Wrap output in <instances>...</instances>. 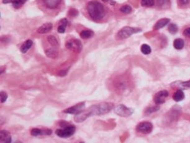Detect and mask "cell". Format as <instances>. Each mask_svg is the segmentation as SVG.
<instances>
[{"mask_svg": "<svg viewBox=\"0 0 190 143\" xmlns=\"http://www.w3.org/2000/svg\"><path fill=\"white\" fill-rule=\"evenodd\" d=\"M93 36V32L91 30H84L80 33V37L82 39H89Z\"/></svg>", "mask_w": 190, "mask_h": 143, "instance_id": "cell-22", "label": "cell"}, {"mask_svg": "<svg viewBox=\"0 0 190 143\" xmlns=\"http://www.w3.org/2000/svg\"><path fill=\"white\" fill-rule=\"evenodd\" d=\"M44 4L49 9H56L61 5V0H43Z\"/></svg>", "mask_w": 190, "mask_h": 143, "instance_id": "cell-10", "label": "cell"}, {"mask_svg": "<svg viewBox=\"0 0 190 143\" xmlns=\"http://www.w3.org/2000/svg\"><path fill=\"white\" fill-rule=\"evenodd\" d=\"M115 113L117 114L120 116H123V117H128L130 116L133 115L134 113V110L131 109V108H127L126 106L124 105H118L117 107L115 108Z\"/></svg>", "mask_w": 190, "mask_h": 143, "instance_id": "cell-5", "label": "cell"}, {"mask_svg": "<svg viewBox=\"0 0 190 143\" xmlns=\"http://www.w3.org/2000/svg\"><path fill=\"white\" fill-rule=\"evenodd\" d=\"M161 107L160 106H156V107H149V108H147L146 111H145V114L146 115H151V114H154L156 111H160Z\"/></svg>", "mask_w": 190, "mask_h": 143, "instance_id": "cell-21", "label": "cell"}, {"mask_svg": "<svg viewBox=\"0 0 190 143\" xmlns=\"http://www.w3.org/2000/svg\"><path fill=\"white\" fill-rule=\"evenodd\" d=\"M67 24H68V21L67 19H61L60 21V25H59V28H57V32L61 33V34H63L66 32V29L67 27Z\"/></svg>", "mask_w": 190, "mask_h": 143, "instance_id": "cell-15", "label": "cell"}, {"mask_svg": "<svg viewBox=\"0 0 190 143\" xmlns=\"http://www.w3.org/2000/svg\"><path fill=\"white\" fill-rule=\"evenodd\" d=\"M18 0H3L2 1V3L3 4H7V3H12V4H14L15 2H17Z\"/></svg>", "mask_w": 190, "mask_h": 143, "instance_id": "cell-33", "label": "cell"}, {"mask_svg": "<svg viewBox=\"0 0 190 143\" xmlns=\"http://www.w3.org/2000/svg\"><path fill=\"white\" fill-rule=\"evenodd\" d=\"M167 97H168V92L166 90L160 91L158 93L156 94L155 98H154V102L156 105H161L165 102Z\"/></svg>", "mask_w": 190, "mask_h": 143, "instance_id": "cell-9", "label": "cell"}, {"mask_svg": "<svg viewBox=\"0 0 190 143\" xmlns=\"http://www.w3.org/2000/svg\"><path fill=\"white\" fill-rule=\"evenodd\" d=\"M47 40H48V43L52 45V47H54V48L59 47V42H57V38L54 37V36H50V37H48Z\"/></svg>", "mask_w": 190, "mask_h": 143, "instance_id": "cell-20", "label": "cell"}, {"mask_svg": "<svg viewBox=\"0 0 190 143\" xmlns=\"http://www.w3.org/2000/svg\"><path fill=\"white\" fill-rule=\"evenodd\" d=\"M168 31H170L171 34H175L178 31L177 25H175V24H170V25H168Z\"/></svg>", "mask_w": 190, "mask_h": 143, "instance_id": "cell-27", "label": "cell"}, {"mask_svg": "<svg viewBox=\"0 0 190 143\" xmlns=\"http://www.w3.org/2000/svg\"><path fill=\"white\" fill-rule=\"evenodd\" d=\"M141 52L144 54H150L152 53V48L150 45L147 44H142L141 47Z\"/></svg>", "mask_w": 190, "mask_h": 143, "instance_id": "cell-24", "label": "cell"}, {"mask_svg": "<svg viewBox=\"0 0 190 143\" xmlns=\"http://www.w3.org/2000/svg\"><path fill=\"white\" fill-rule=\"evenodd\" d=\"M152 124L149 121H142V122H140V124L137 125L136 127V130L140 132V133H142V134H149L152 132Z\"/></svg>", "mask_w": 190, "mask_h": 143, "instance_id": "cell-6", "label": "cell"}, {"mask_svg": "<svg viewBox=\"0 0 190 143\" xmlns=\"http://www.w3.org/2000/svg\"><path fill=\"white\" fill-rule=\"evenodd\" d=\"M87 12L89 14V16L94 21H100L106 15V11H105L104 6L98 1L89 2L87 4Z\"/></svg>", "mask_w": 190, "mask_h": 143, "instance_id": "cell-2", "label": "cell"}, {"mask_svg": "<svg viewBox=\"0 0 190 143\" xmlns=\"http://www.w3.org/2000/svg\"><path fill=\"white\" fill-rule=\"evenodd\" d=\"M52 133L51 129H39L33 128L31 130V134L33 136H41V135H50Z\"/></svg>", "mask_w": 190, "mask_h": 143, "instance_id": "cell-11", "label": "cell"}, {"mask_svg": "<svg viewBox=\"0 0 190 143\" xmlns=\"http://www.w3.org/2000/svg\"><path fill=\"white\" fill-rule=\"evenodd\" d=\"M170 22V20L168 18H165V19H161L160 21H157L155 25L154 29L155 30H160V29H162L163 27H165L166 25H168Z\"/></svg>", "mask_w": 190, "mask_h": 143, "instance_id": "cell-13", "label": "cell"}, {"mask_svg": "<svg viewBox=\"0 0 190 143\" xmlns=\"http://www.w3.org/2000/svg\"><path fill=\"white\" fill-rule=\"evenodd\" d=\"M141 4L145 7H152L155 5V0H141Z\"/></svg>", "mask_w": 190, "mask_h": 143, "instance_id": "cell-23", "label": "cell"}, {"mask_svg": "<svg viewBox=\"0 0 190 143\" xmlns=\"http://www.w3.org/2000/svg\"><path fill=\"white\" fill-rule=\"evenodd\" d=\"M66 48L75 53H80L82 49V44L80 43V40H78L76 39H72L66 43Z\"/></svg>", "mask_w": 190, "mask_h": 143, "instance_id": "cell-7", "label": "cell"}, {"mask_svg": "<svg viewBox=\"0 0 190 143\" xmlns=\"http://www.w3.org/2000/svg\"><path fill=\"white\" fill-rule=\"evenodd\" d=\"M113 108H114V105L111 103H101L98 105H93L90 108H88L86 111H81V113L75 115V120L76 122H82L89 116H102L105 114H108Z\"/></svg>", "mask_w": 190, "mask_h": 143, "instance_id": "cell-1", "label": "cell"}, {"mask_svg": "<svg viewBox=\"0 0 190 143\" xmlns=\"http://www.w3.org/2000/svg\"><path fill=\"white\" fill-rule=\"evenodd\" d=\"M84 107H85V103H84V102H81V103H78L75 106L70 107V108L65 110V111H63V113L70 114V115H77V114L81 113V111H83Z\"/></svg>", "mask_w": 190, "mask_h": 143, "instance_id": "cell-8", "label": "cell"}, {"mask_svg": "<svg viewBox=\"0 0 190 143\" xmlns=\"http://www.w3.org/2000/svg\"><path fill=\"white\" fill-rule=\"evenodd\" d=\"M141 29L140 28H133V27H124L122 28L119 33L117 35V37L121 40H124V39H128L130 38L132 35L137 34V33H140L141 32Z\"/></svg>", "mask_w": 190, "mask_h": 143, "instance_id": "cell-3", "label": "cell"}, {"mask_svg": "<svg viewBox=\"0 0 190 143\" xmlns=\"http://www.w3.org/2000/svg\"><path fill=\"white\" fill-rule=\"evenodd\" d=\"M0 141L2 143L11 142V135L7 130H1V132H0Z\"/></svg>", "mask_w": 190, "mask_h": 143, "instance_id": "cell-12", "label": "cell"}, {"mask_svg": "<svg viewBox=\"0 0 190 143\" xmlns=\"http://www.w3.org/2000/svg\"><path fill=\"white\" fill-rule=\"evenodd\" d=\"M178 3L180 7H185L190 3V0H178Z\"/></svg>", "mask_w": 190, "mask_h": 143, "instance_id": "cell-30", "label": "cell"}, {"mask_svg": "<svg viewBox=\"0 0 190 143\" xmlns=\"http://www.w3.org/2000/svg\"><path fill=\"white\" fill-rule=\"evenodd\" d=\"M46 53L50 57H56L57 55V48H51L50 50H46Z\"/></svg>", "mask_w": 190, "mask_h": 143, "instance_id": "cell-25", "label": "cell"}, {"mask_svg": "<svg viewBox=\"0 0 190 143\" xmlns=\"http://www.w3.org/2000/svg\"><path fill=\"white\" fill-rule=\"evenodd\" d=\"M26 1H27V0H18L17 2H15V3L12 4V5H13V7H14V8H19V7L22 6L23 4H25Z\"/></svg>", "mask_w": 190, "mask_h": 143, "instance_id": "cell-29", "label": "cell"}, {"mask_svg": "<svg viewBox=\"0 0 190 143\" xmlns=\"http://www.w3.org/2000/svg\"><path fill=\"white\" fill-rule=\"evenodd\" d=\"M110 3L112 4V5H115V4H116V3H115V2L113 1V0H111V1H110Z\"/></svg>", "mask_w": 190, "mask_h": 143, "instance_id": "cell-34", "label": "cell"}, {"mask_svg": "<svg viewBox=\"0 0 190 143\" xmlns=\"http://www.w3.org/2000/svg\"><path fill=\"white\" fill-rule=\"evenodd\" d=\"M171 86H176L179 89H189L190 88V80L185 81V82H175L172 83Z\"/></svg>", "mask_w": 190, "mask_h": 143, "instance_id": "cell-17", "label": "cell"}, {"mask_svg": "<svg viewBox=\"0 0 190 143\" xmlns=\"http://www.w3.org/2000/svg\"><path fill=\"white\" fill-rule=\"evenodd\" d=\"M173 47L174 48H176V49H182L183 47H184V40L182 39H176V40H174V42H173Z\"/></svg>", "mask_w": 190, "mask_h": 143, "instance_id": "cell-19", "label": "cell"}, {"mask_svg": "<svg viewBox=\"0 0 190 143\" xmlns=\"http://www.w3.org/2000/svg\"><path fill=\"white\" fill-rule=\"evenodd\" d=\"M120 11L125 14H130L132 12V7L130 5H123V6L120 8Z\"/></svg>", "mask_w": 190, "mask_h": 143, "instance_id": "cell-26", "label": "cell"}, {"mask_svg": "<svg viewBox=\"0 0 190 143\" xmlns=\"http://www.w3.org/2000/svg\"><path fill=\"white\" fill-rule=\"evenodd\" d=\"M0 96H1V98H0V101H1V103H5V102H6V100H7V94H6V92H4V91H2L1 92V94H0Z\"/></svg>", "mask_w": 190, "mask_h": 143, "instance_id": "cell-31", "label": "cell"}, {"mask_svg": "<svg viewBox=\"0 0 190 143\" xmlns=\"http://www.w3.org/2000/svg\"><path fill=\"white\" fill-rule=\"evenodd\" d=\"M52 29V25L51 23H46L44 25H42V26L37 30V32L39 34H47V33H49Z\"/></svg>", "mask_w": 190, "mask_h": 143, "instance_id": "cell-14", "label": "cell"}, {"mask_svg": "<svg viewBox=\"0 0 190 143\" xmlns=\"http://www.w3.org/2000/svg\"><path fill=\"white\" fill-rule=\"evenodd\" d=\"M168 1H170V0H156V4H157L158 7L163 8L167 5Z\"/></svg>", "mask_w": 190, "mask_h": 143, "instance_id": "cell-28", "label": "cell"}, {"mask_svg": "<svg viewBox=\"0 0 190 143\" xmlns=\"http://www.w3.org/2000/svg\"><path fill=\"white\" fill-rule=\"evenodd\" d=\"M183 34H184V36H185V37L190 38V27H188V28H186L185 30H184Z\"/></svg>", "mask_w": 190, "mask_h": 143, "instance_id": "cell-32", "label": "cell"}, {"mask_svg": "<svg viewBox=\"0 0 190 143\" xmlns=\"http://www.w3.org/2000/svg\"><path fill=\"white\" fill-rule=\"evenodd\" d=\"M33 45V40H26V42L22 44V47H21L20 50H21V53H27L28 50L31 48V47Z\"/></svg>", "mask_w": 190, "mask_h": 143, "instance_id": "cell-16", "label": "cell"}, {"mask_svg": "<svg viewBox=\"0 0 190 143\" xmlns=\"http://www.w3.org/2000/svg\"><path fill=\"white\" fill-rule=\"evenodd\" d=\"M184 98H185V96H184V93H183V91L181 89L177 90L175 93H174V95H173V100L175 101V102H180Z\"/></svg>", "mask_w": 190, "mask_h": 143, "instance_id": "cell-18", "label": "cell"}, {"mask_svg": "<svg viewBox=\"0 0 190 143\" xmlns=\"http://www.w3.org/2000/svg\"><path fill=\"white\" fill-rule=\"evenodd\" d=\"M102 1H104V2H107V1H109V0H102Z\"/></svg>", "mask_w": 190, "mask_h": 143, "instance_id": "cell-35", "label": "cell"}, {"mask_svg": "<svg viewBox=\"0 0 190 143\" xmlns=\"http://www.w3.org/2000/svg\"><path fill=\"white\" fill-rule=\"evenodd\" d=\"M75 132V125H67L65 128H60L56 130V134L57 136L61 137V138H67L73 135Z\"/></svg>", "mask_w": 190, "mask_h": 143, "instance_id": "cell-4", "label": "cell"}]
</instances>
